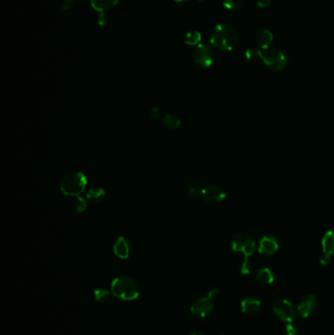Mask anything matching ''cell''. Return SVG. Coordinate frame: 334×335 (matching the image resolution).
<instances>
[{"instance_id":"cell-12","label":"cell","mask_w":334,"mask_h":335,"mask_svg":"<svg viewBox=\"0 0 334 335\" xmlns=\"http://www.w3.org/2000/svg\"><path fill=\"white\" fill-rule=\"evenodd\" d=\"M277 250H278V242L277 238H275L272 235H265L261 238L259 244V252L261 254L270 256L277 253Z\"/></svg>"},{"instance_id":"cell-17","label":"cell","mask_w":334,"mask_h":335,"mask_svg":"<svg viewBox=\"0 0 334 335\" xmlns=\"http://www.w3.org/2000/svg\"><path fill=\"white\" fill-rule=\"evenodd\" d=\"M119 3V0H91L93 9L100 13H105L113 9Z\"/></svg>"},{"instance_id":"cell-11","label":"cell","mask_w":334,"mask_h":335,"mask_svg":"<svg viewBox=\"0 0 334 335\" xmlns=\"http://www.w3.org/2000/svg\"><path fill=\"white\" fill-rule=\"evenodd\" d=\"M318 306V301L314 295H308L304 297L297 307V312L300 317L307 319L316 311Z\"/></svg>"},{"instance_id":"cell-7","label":"cell","mask_w":334,"mask_h":335,"mask_svg":"<svg viewBox=\"0 0 334 335\" xmlns=\"http://www.w3.org/2000/svg\"><path fill=\"white\" fill-rule=\"evenodd\" d=\"M273 312L277 319L282 322L291 324L295 319V310L292 303L288 300L277 301L273 306Z\"/></svg>"},{"instance_id":"cell-13","label":"cell","mask_w":334,"mask_h":335,"mask_svg":"<svg viewBox=\"0 0 334 335\" xmlns=\"http://www.w3.org/2000/svg\"><path fill=\"white\" fill-rule=\"evenodd\" d=\"M130 243L127 240L126 237L120 236L116 239L114 246H113V251L114 254L120 258V259H127L128 256L130 254Z\"/></svg>"},{"instance_id":"cell-20","label":"cell","mask_w":334,"mask_h":335,"mask_svg":"<svg viewBox=\"0 0 334 335\" xmlns=\"http://www.w3.org/2000/svg\"><path fill=\"white\" fill-rule=\"evenodd\" d=\"M181 119L174 114H167L164 117L163 125L170 130H175L181 127Z\"/></svg>"},{"instance_id":"cell-14","label":"cell","mask_w":334,"mask_h":335,"mask_svg":"<svg viewBox=\"0 0 334 335\" xmlns=\"http://www.w3.org/2000/svg\"><path fill=\"white\" fill-rule=\"evenodd\" d=\"M274 41V35L270 30L263 29L256 35V42L258 47L263 50H269Z\"/></svg>"},{"instance_id":"cell-3","label":"cell","mask_w":334,"mask_h":335,"mask_svg":"<svg viewBox=\"0 0 334 335\" xmlns=\"http://www.w3.org/2000/svg\"><path fill=\"white\" fill-rule=\"evenodd\" d=\"M256 243L253 238L246 233H238L233 236L231 240V249L238 254L243 256V263L241 265V273L248 275L251 271L250 257L254 254Z\"/></svg>"},{"instance_id":"cell-6","label":"cell","mask_w":334,"mask_h":335,"mask_svg":"<svg viewBox=\"0 0 334 335\" xmlns=\"http://www.w3.org/2000/svg\"><path fill=\"white\" fill-rule=\"evenodd\" d=\"M194 62L201 68H209L216 57L213 47L206 43H201L196 47L194 50Z\"/></svg>"},{"instance_id":"cell-21","label":"cell","mask_w":334,"mask_h":335,"mask_svg":"<svg viewBox=\"0 0 334 335\" xmlns=\"http://www.w3.org/2000/svg\"><path fill=\"white\" fill-rule=\"evenodd\" d=\"M201 37L202 36H201L200 32H198L196 30H191L185 34L184 39H185V44L194 47V46L199 44V42L201 41Z\"/></svg>"},{"instance_id":"cell-15","label":"cell","mask_w":334,"mask_h":335,"mask_svg":"<svg viewBox=\"0 0 334 335\" xmlns=\"http://www.w3.org/2000/svg\"><path fill=\"white\" fill-rule=\"evenodd\" d=\"M241 312L247 315L257 314L261 310V302L254 297H247L241 302Z\"/></svg>"},{"instance_id":"cell-29","label":"cell","mask_w":334,"mask_h":335,"mask_svg":"<svg viewBox=\"0 0 334 335\" xmlns=\"http://www.w3.org/2000/svg\"><path fill=\"white\" fill-rule=\"evenodd\" d=\"M256 3L261 8H266V7H269L271 5L272 0H257Z\"/></svg>"},{"instance_id":"cell-27","label":"cell","mask_w":334,"mask_h":335,"mask_svg":"<svg viewBox=\"0 0 334 335\" xmlns=\"http://www.w3.org/2000/svg\"><path fill=\"white\" fill-rule=\"evenodd\" d=\"M109 21V18L108 16L105 14V13H100V15L98 16V19H97V22L100 25V26H105L107 25Z\"/></svg>"},{"instance_id":"cell-32","label":"cell","mask_w":334,"mask_h":335,"mask_svg":"<svg viewBox=\"0 0 334 335\" xmlns=\"http://www.w3.org/2000/svg\"><path fill=\"white\" fill-rule=\"evenodd\" d=\"M173 1L179 2V3H182V2H185V1H187V0H173Z\"/></svg>"},{"instance_id":"cell-31","label":"cell","mask_w":334,"mask_h":335,"mask_svg":"<svg viewBox=\"0 0 334 335\" xmlns=\"http://www.w3.org/2000/svg\"><path fill=\"white\" fill-rule=\"evenodd\" d=\"M188 335H206L203 331H201V330H192L190 333Z\"/></svg>"},{"instance_id":"cell-9","label":"cell","mask_w":334,"mask_h":335,"mask_svg":"<svg viewBox=\"0 0 334 335\" xmlns=\"http://www.w3.org/2000/svg\"><path fill=\"white\" fill-rule=\"evenodd\" d=\"M214 310V300L209 296L201 297L191 305L190 311L197 317L205 318L209 316Z\"/></svg>"},{"instance_id":"cell-22","label":"cell","mask_w":334,"mask_h":335,"mask_svg":"<svg viewBox=\"0 0 334 335\" xmlns=\"http://www.w3.org/2000/svg\"><path fill=\"white\" fill-rule=\"evenodd\" d=\"M93 295H94L95 300L97 301V302H99V303H107V302H109L110 299H111L112 292H111V290L109 291L108 289L106 288H97L94 290Z\"/></svg>"},{"instance_id":"cell-25","label":"cell","mask_w":334,"mask_h":335,"mask_svg":"<svg viewBox=\"0 0 334 335\" xmlns=\"http://www.w3.org/2000/svg\"><path fill=\"white\" fill-rule=\"evenodd\" d=\"M73 205H74V208L76 209V211L83 212L86 208V201L81 196L76 197L73 202Z\"/></svg>"},{"instance_id":"cell-18","label":"cell","mask_w":334,"mask_h":335,"mask_svg":"<svg viewBox=\"0 0 334 335\" xmlns=\"http://www.w3.org/2000/svg\"><path fill=\"white\" fill-rule=\"evenodd\" d=\"M256 279L261 284H271L274 281L275 277H274L273 272L270 269L264 267V269H260L257 272V274H256Z\"/></svg>"},{"instance_id":"cell-30","label":"cell","mask_w":334,"mask_h":335,"mask_svg":"<svg viewBox=\"0 0 334 335\" xmlns=\"http://www.w3.org/2000/svg\"><path fill=\"white\" fill-rule=\"evenodd\" d=\"M151 114H152V115H155V117H154V118H157V119H158V118L160 117V115H161V112H160V110H159V108H154Z\"/></svg>"},{"instance_id":"cell-16","label":"cell","mask_w":334,"mask_h":335,"mask_svg":"<svg viewBox=\"0 0 334 335\" xmlns=\"http://www.w3.org/2000/svg\"><path fill=\"white\" fill-rule=\"evenodd\" d=\"M204 186L199 182H192L189 183L185 187V196L190 200L198 199L199 197H202Z\"/></svg>"},{"instance_id":"cell-2","label":"cell","mask_w":334,"mask_h":335,"mask_svg":"<svg viewBox=\"0 0 334 335\" xmlns=\"http://www.w3.org/2000/svg\"><path fill=\"white\" fill-rule=\"evenodd\" d=\"M112 295L123 301H133L139 298L140 294L139 283L128 276H120L111 282Z\"/></svg>"},{"instance_id":"cell-24","label":"cell","mask_w":334,"mask_h":335,"mask_svg":"<svg viewBox=\"0 0 334 335\" xmlns=\"http://www.w3.org/2000/svg\"><path fill=\"white\" fill-rule=\"evenodd\" d=\"M263 55H264V53L260 49L255 48V47L248 48L246 50V52H245V57L247 60H249L251 62L263 61Z\"/></svg>"},{"instance_id":"cell-5","label":"cell","mask_w":334,"mask_h":335,"mask_svg":"<svg viewBox=\"0 0 334 335\" xmlns=\"http://www.w3.org/2000/svg\"><path fill=\"white\" fill-rule=\"evenodd\" d=\"M263 62L269 69L279 72L287 67L288 59L280 50L269 49L263 55Z\"/></svg>"},{"instance_id":"cell-1","label":"cell","mask_w":334,"mask_h":335,"mask_svg":"<svg viewBox=\"0 0 334 335\" xmlns=\"http://www.w3.org/2000/svg\"><path fill=\"white\" fill-rule=\"evenodd\" d=\"M211 44L221 51H231L237 47L239 36L234 28L227 24H219L210 34Z\"/></svg>"},{"instance_id":"cell-33","label":"cell","mask_w":334,"mask_h":335,"mask_svg":"<svg viewBox=\"0 0 334 335\" xmlns=\"http://www.w3.org/2000/svg\"><path fill=\"white\" fill-rule=\"evenodd\" d=\"M198 1H204V0H198Z\"/></svg>"},{"instance_id":"cell-23","label":"cell","mask_w":334,"mask_h":335,"mask_svg":"<svg viewBox=\"0 0 334 335\" xmlns=\"http://www.w3.org/2000/svg\"><path fill=\"white\" fill-rule=\"evenodd\" d=\"M246 0H222V5L230 11H239L244 7Z\"/></svg>"},{"instance_id":"cell-28","label":"cell","mask_w":334,"mask_h":335,"mask_svg":"<svg viewBox=\"0 0 334 335\" xmlns=\"http://www.w3.org/2000/svg\"><path fill=\"white\" fill-rule=\"evenodd\" d=\"M219 295V290L218 288L211 289V290L209 291V293H208V296H209V297H210L211 299H213V300H215V299H217Z\"/></svg>"},{"instance_id":"cell-8","label":"cell","mask_w":334,"mask_h":335,"mask_svg":"<svg viewBox=\"0 0 334 335\" xmlns=\"http://www.w3.org/2000/svg\"><path fill=\"white\" fill-rule=\"evenodd\" d=\"M226 192L224 188H221L219 185H209L204 186L202 198L208 204L217 206L220 203H222L226 199Z\"/></svg>"},{"instance_id":"cell-10","label":"cell","mask_w":334,"mask_h":335,"mask_svg":"<svg viewBox=\"0 0 334 335\" xmlns=\"http://www.w3.org/2000/svg\"><path fill=\"white\" fill-rule=\"evenodd\" d=\"M323 246V255L321 256V263L323 265H327L330 261V257L334 255V231H327L322 240Z\"/></svg>"},{"instance_id":"cell-26","label":"cell","mask_w":334,"mask_h":335,"mask_svg":"<svg viewBox=\"0 0 334 335\" xmlns=\"http://www.w3.org/2000/svg\"><path fill=\"white\" fill-rule=\"evenodd\" d=\"M285 335H298V329L293 324H287L285 326Z\"/></svg>"},{"instance_id":"cell-19","label":"cell","mask_w":334,"mask_h":335,"mask_svg":"<svg viewBox=\"0 0 334 335\" xmlns=\"http://www.w3.org/2000/svg\"><path fill=\"white\" fill-rule=\"evenodd\" d=\"M105 198V191L101 187H93L86 193V199L93 203H100Z\"/></svg>"},{"instance_id":"cell-4","label":"cell","mask_w":334,"mask_h":335,"mask_svg":"<svg viewBox=\"0 0 334 335\" xmlns=\"http://www.w3.org/2000/svg\"><path fill=\"white\" fill-rule=\"evenodd\" d=\"M87 184V180L83 173L80 172H72L65 174L61 182V191L67 196L78 197L84 191Z\"/></svg>"}]
</instances>
